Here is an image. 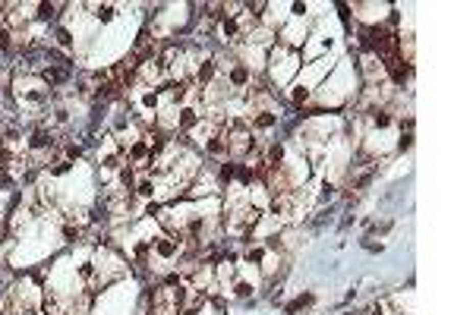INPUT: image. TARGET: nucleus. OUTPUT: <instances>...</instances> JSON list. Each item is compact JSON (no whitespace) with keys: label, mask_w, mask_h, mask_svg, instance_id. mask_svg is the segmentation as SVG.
I'll use <instances>...</instances> for the list:
<instances>
[{"label":"nucleus","mask_w":473,"mask_h":315,"mask_svg":"<svg viewBox=\"0 0 473 315\" xmlns=\"http://www.w3.org/2000/svg\"><path fill=\"white\" fill-rule=\"evenodd\" d=\"M338 10H341V19L350 22V7H347V4H338Z\"/></svg>","instance_id":"nucleus-15"},{"label":"nucleus","mask_w":473,"mask_h":315,"mask_svg":"<svg viewBox=\"0 0 473 315\" xmlns=\"http://www.w3.org/2000/svg\"><path fill=\"white\" fill-rule=\"evenodd\" d=\"M410 145H413V136H404L401 139V152H404V148H410Z\"/></svg>","instance_id":"nucleus-16"},{"label":"nucleus","mask_w":473,"mask_h":315,"mask_svg":"<svg viewBox=\"0 0 473 315\" xmlns=\"http://www.w3.org/2000/svg\"><path fill=\"white\" fill-rule=\"evenodd\" d=\"M69 79V66H44V82L51 85H60Z\"/></svg>","instance_id":"nucleus-2"},{"label":"nucleus","mask_w":473,"mask_h":315,"mask_svg":"<svg viewBox=\"0 0 473 315\" xmlns=\"http://www.w3.org/2000/svg\"><path fill=\"white\" fill-rule=\"evenodd\" d=\"M215 72H218V63L208 57V60H202V63H199V69H196V82L199 85H208L211 79H215Z\"/></svg>","instance_id":"nucleus-1"},{"label":"nucleus","mask_w":473,"mask_h":315,"mask_svg":"<svg viewBox=\"0 0 473 315\" xmlns=\"http://www.w3.org/2000/svg\"><path fill=\"white\" fill-rule=\"evenodd\" d=\"M233 293H236V296H243V300H246V296H249V293H252V287H249V284H243V281H240V284H236V287H233Z\"/></svg>","instance_id":"nucleus-13"},{"label":"nucleus","mask_w":473,"mask_h":315,"mask_svg":"<svg viewBox=\"0 0 473 315\" xmlns=\"http://www.w3.org/2000/svg\"><path fill=\"white\" fill-rule=\"evenodd\" d=\"M196 123H199L196 110H190V107H183V110H180V129H193Z\"/></svg>","instance_id":"nucleus-6"},{"label":"nucleus","mask_w":473,"mask_h":315,"mask_svg":"<svg viewBox=\"0 0 473 315\" xmlns=\"http://www.w3.org/2000/svg\"><path fill=\"white\" fill-rule=\"evenodd\" d=\"M10 38H13V32L0 26V51H10V47H13V41H10Z\"/></svg>","instance_id":"nucleus-10"},{"label":"nucleus","mask_w":473,"mask_h":315,"mask_svg":"<svg viewBox=\"0 0 473 315\" xmlns=\"http://www.w3.org/2000/svg\"><path fill=\"white\" fill-rule=\"evenodd\" d=\"M246 258H249V262H262V258H265V249H262V246H259V249H249Z\"/></svg>","instance_id":"nucleus-12"},{"label":"nucleus","mask_w":473,"mask_h":315,"mask_svg":"<svg viewBox=\"0 0 473 315\" xmlns=\"http://www.w3.org/2000/svg\"><path fill=\"white\" fill-rule=\"evenodd\" d=\"M294 101H297V104L309 101V91H306V88H297V91H294Z\"/></svg>","instance_id":"nucleus-14"},{"label":"nucleus","mask_w":473,"mask_h":315,"mask_svg":"<svg viewBox=\"0 0 473 315\" xmlns=\"http://www.w3.org/2000/svg\"><path fill=\"white\" fill-rule=\"evenodd\" d=\"M26 145L32 148V152H41V148H48V145H51V133H48V129H35L32 139H29Z\"/></svg>","instance_id":"nucleus-3"},{"label":"nucleus","mask_w":473,"mask_h":315,"mask_svg":"<svg viewBox=\"0 0 473 315\" xmlns=\"http://www.w3.org/2000/svg\"><path fill=\"white\" fill-rule=\"evenodd\" d=\"M54 38H57V44H60V47H69V44H73V35H69V29H63V26H57Z\"/></svg>","instance_id":"nucleus-7"},{"label":"nucleus","mask_w":473,"mask_h":315,"mask_svg":"<svg viewBox=\"0 0 473 315\" xmlns=\"http://www.w3.org/2000/svg\"><path fill=\"white\" fill-rule=\"evenodd\" d=\"M114 13H117V10H114L111 4H104V7H95V16H98L101 22H111V19H114Z\"/></svg>","instance_id":"nucleus-9"},{"label":"nucleus","mask_w":473,"mask_h":315,"mask_svg":"<svg viewBox=\"0 0 473 315\" xmlns=\"http://www.w3.org/2000/svg\"><path fill=\"white\" fill-rule=\"evenodd\" d=\"M309 303H313V293H303V296H297V300H294V303H290V306H287V312H290V315H294L297 309H303V306H309Z\"/></svg>","instance_id":"nucleus-8"},{"label":"nucleus","mask_w":473,"mask_h":315,"mask_svg":"<svg viewBox=\"0 0 473 315\" xmlns=\"http://www.w3.org/2000/svg\"><path fill=\"white\" fill-rule=\"evenodd\" d=\"M133 189H136V192H139L142 199H149V196L155 192V183H152L149 177H139V180H136V186H133Z\"/></svg>","instance_id":"nucleus-5"},{"label":"nucleus","mask_w":473,"mask_h":315,"mask_svg":"<svg viewBox=\"0 0 473 315\" xmlns=\"http://www.w3.org/2000/svg\"><path fill=\"white\" fill-rule=\"evenodd\" d=\"M57 10H60V4H38V19L41 22H51L54 16H57Z\"/></svg>","instance_id":"nucleus-4"},{"label":"nucleus","mask_w":473,"mask_h":315,"mask_svg":"<svg viewBox=\"0 0 473 315\" xmlns=\"http://www.w3.org/2000/svg\"><path fill=\"white\" fill-rule=\"evenodd\" d=\"M372 123H375V126H388V123H391V117L385 114V110H375V114H372Z\"/></svg>","instance_id":"nucleus-11"}]
</instances>
